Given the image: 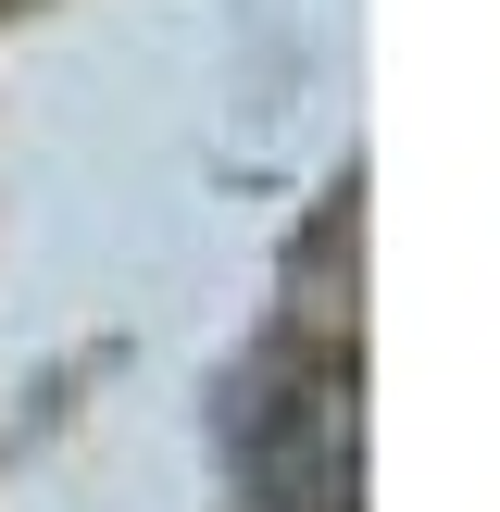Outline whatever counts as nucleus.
<instances>
[{
  "mask_svg": "<svg viewBox=\"0 0 500 512\" xmlns=\"http://www.w3.org/2000/svg\"><path fill=\"white\" fill-rule=\"evenodd\" d=\"M250 500L263 512H363V413H350V375L313 363L263 400L250 425Z\"/></svg>",
  "mask_w": 500,
  "mask_h": 512,
  "instance_id": "1",
  "label": "nucleus"
}]
</instances>
